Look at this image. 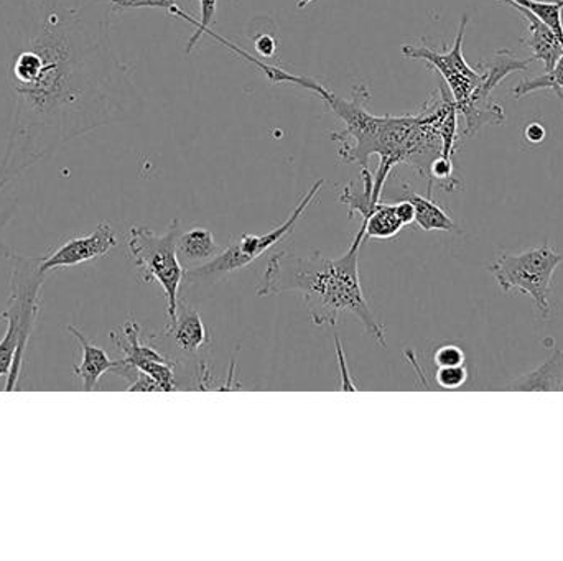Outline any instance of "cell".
<instances>
[{
	"instance_id": "6da1fadb",
	"label": "cell",
	"mask_w": 563,
	"mask_h": 561,
	"mask_svg": "<svg viewBox=\"0 0 563 561\" xmlns=\"http://www.w3.org/2000/svg\"><path fill=\"white\" fill-rule=\"evenodd\" d=\"M108 0H25L7 82L15 96L0 161V191L63 145L132 121L141 91L111 38Z\"/></svg>"
},
{
	"instance_id": "7a4b0ae2",
	"label": "cell",
	"mask_w": 563,
	"mask_h": 561,
	"mask_svg": "<svg viewBox=\"0 0 563 561\" xmlns=\"http://www.w3.org/2000/svg\"><path fill=\"white\" fill-rule=\"evenodd\" d=\"M363 243L364 224L361 223L353 243L338 259L320 253L300 256L280 250L271 257L256 295L264 299L288 292L300 293L314 326L338 325L343 313H351L377 345L386 346V332L374 318L361 287L360 250Z\"/></svg>"
},
{
	"instance_id": "3957f363",
	"label": "cell",
	"mask_w": 563,
	"mask_h": 561,
	"mask_svg": "<svg viewBox=\"0 0 563 561\" xmlns=\"http://www.w3.org/2000/svg\"><path fill=\"white\" fill-rule=\"evenodd\" d=\"M247 61L261 69L266 78L273 82H290L314 92L318 98L323 99L324 104L334 112L338 119L344 124L343 131L333 132L331 141L340 144L341 160L344 164H357L361 168H367L371 155H377L379 148V132L383 117L367 112L366 102L369 101V89L364 85L353 89V98H340L327 86L307 76L291 75L277 66L266 65L260 61L254 55L247 56Z\"/></svg>"
},
{
	"instance_id": "277c9868",
	"label": "cell",
	"mask_w": 563,
	"mask_h": 561,
	"mask_svg": "<svg viewBox=\"0 0 563 561\" xmlns=\"http://www.w3.org/2000/svg\"><path fill=\"white\" fill-rule=\"evenodd\" d=\"M45 273L40 272L38 260L16 257L12 272L9 306L2 313L7 329L0 338V378H7L5 391L15 389L22 372L26 345L38 316V296Z\"/></svg>"
},
{
	"instance_id": "5b68a950",
	"label": "cell",
	"mask_w": 563,
	"mask_h": 561,
	"mask_svg": "<svg viewBox=\"0 0 563 561\" xmlns=\"http://www.w3.org/2000/svg\"><path fill=\"white\" fill-rule=\"evenodd\" d=\"M180 221L174 220L165 233H155L145 226H132L128 236V249L135 266L144 273L147 283L157 282L167 299V322L177 316L180 287L185 280L184 263L178 256Z\"/></svg>"
},
{
	"instance_id": "8992f818",
	"label": "cell",
	"mask_w": 563,
	"mask_h": 561,
	"mask_svg": "<svg viewBox=\"0 0 563 561\" xmlns=\"http://www.w3.org/2000/svg\"><path fill=\"white\" fill-rule=\"evenodd\" d=\"M562 263L563 254L544 243L542 246L531 247L522 253L501 250L489 262L488 270L501 287L503 292L519 290L531 296L536 310L545 319L552 312L551 299L555 270Z\"/></svg>"
},
{
	"instance_id": "52a82bcc",
	"label": "cell",
	"mask_w": 563,
	"mask_h": 561,
	"mask_svg": "<svg viewBox=\"0 0 563 561\" xmlns=\"http://www.w3.org/2000/svg\"><path fill=\"white\" fill-rule=\"evenodd\" d=\"M323 184L324 180H318L317 183L305 193V197L298 201L290 216H288L280 226H277L276 229L269 231V233L266 234H243V236L234 239L227 249L221 250L217 257L208 260L203 266L187 270V272H185V282H187L188 285L220 282L224 277L231 276V273L238 272V270L246 269L250 263L260 259L263 254L273 249V247L282 243L285 237L290 236L291 231L297 226L298 221L303 216L311 201L320 193Z\"/></svg>"
},
{
	"instance_id": "ba28073f",
	"label": "cell",
	"mask_w": 563,
	"mask_h": 561,
	"mask_svg": "<svg viewBox=\"0 0 563 561\" xmlns=\"http://www.w3.org/2000/svg\"><path fill=\"white\" fill-rule=\"evenodd\" d=\"M534 58H518L509 49H499L492 59L479 63L476 68L482 71L483 78L478 88L473 92L468 104L460 111L465 117V137H473L485 125H503L506 121L505 109L501 104L492 101L493 91L515 72L526 71Z\"/></svg>"
},
{
	"instance_id": "9c48e42d",
	"label": "cell",
	"mask_w": 563,
	"mask_h": 561,
	"mask_svg": "<svg viewBox=\"0 0 563 561\" xmlns=\"http://www.w3.org/2000/svg\"><path fill=\"white\" fill-rule=\"evenodd\" d=\"M470 16L463 15L460 20L459 32H456L455 43L449 52H435L423 45H406L402 46V55L410 59H422L429 63L435 71L440 72L453 101H455L456 109L462 111L473 92L478 88L483 75L478 68H473L468 65L465 56H463V40H465L466 26H468Z\"/></svg>"
},
{
	"instance_id": "30bf717a",
	"label": "cell",
	"mask_w": 563,
	"mask_h": 561,
	"mask_svg": "<svg viewBox=\"0 0 563 561\" xmlns=\"http://www.w3.org/2000/svg\"><path fill=\"white\" fill-rule=\"evenodd\" d=\"M111 338L124 352V369H135L147 375L161 391L172 392L178 388L175 361L141 341V325L135 319H129L122 326V333L112 332Z\"/></svg>"
},
{
	"instance_id": "8fae6325",
	"label": "cell",
	"mask_w": 563,
	"mask_h": 561,
	"mask_svg": "<svg viewBox=\"0 0 563 561\" xmlns=\"http://www.w3.org/2000/svg\"><path fill=\"white\" fill-rule=\"evenodd\" d=\"M115 246H118V239L114 231L108 223H101L88 236L73 237L55 253L43 257L38 260V269L46 276L49 270L59 269V267H75L104 257Z\"/></svg>"
},
{
	"instance_id": "7c38bea8",
	"label": "cell",
	"mask_w": 563,
	"mask_h": 561,
	"mask_svg": "<svg viewBox=\"0 0 563 561\" xmlns=\"http://www.w3.org/2000/svg\"><path fill=\"white\" fill-rule=\"evenodd\" d=\"M164 336L170 338L177 349L187 355H197L200 349L207 348L211 343L200 313L184 300H178L177 316L172 322H167Z\"/></svg>"
},
{
	"instance_id": "4fadbf2b",
	"label": "cell",
	"mask_w": 563,
	"mask_h": 561,
	"mask_svg": "<svg viewBox=\"0 0 563 561\" xmlns=\"http://www.w3.org/2000/svg\"><path fill=\"white\" fill-rule=\"evenodd\" d=\"M511 7L521 13L522 20L526 22V33L522 36V43L531 49L532 58L538 59V61L544 65L545 72L551 71L563 56L561 36L548 23L538 19L534 13L519 5Z\"/></svg>"
},
{
	"instance_id": "5bb4252c",
	"label": "cell",
	"mask_w": 563,
	"mask_h": 561,
	"mask_svg": "<svg viewBox=\"0 0 563 561\" xmlns=\"http://www.w3.org/2000/svg\"><path fill=\"white\" fill-rule=\"evenodd\" d=\"M68 332L75 336L76 341L81 346L82 358L81 362L75 368V375L81 379L82 391H95L106 372L124 369L122 359L115 361V359L109 358L104 349L89 341L76 326L69 325Z\"/></svg>"
},
{
	"instance_id": "9a60e30c",
	"label": "cell",
	"mask_w": 563,
	"mask_h": 561,
	"mask_svg": "<svg viewBox=\"0 0 563 561\" xmlns=\"http://www.w3.org/2000/svg\"><path fill=\"white\" fill-rule=\"evenodd\" d=\"M397 200H407L412 203L413 211H416V221L413 223L422 231H443V233H453L459 231L455 221L452 220L449 213L442 206L433 201L432 197H422L416 193L409 184L404 183L400 187Z\"/></svg>"
},
{
	"instance_id": "2e32d148",
	"label": "cell",
	"mask_w": 563,
	"mask_h": 561,
	"mask_svg": "<svg viewBox=\"0 0 563 561\" xmlns=\"http://www.w3.org/2000/svg\"><path fill=\"white\" fill-rule=\"evenodd\" d=\"M563 388V351L554 348L551 358L529 374L522 375L511 385L512 391H562Z\"/></svg>"
},
{
	"instance_id": "e0dca14e",
	"label": "cell",
	"mask_w": 563,
	"mask_h": 561,
	"mask_svg": "<svg viewBox=\"0 0 563 561\" xmlns=\"http://www.w3.org/2000/svg\"><path fill=\"white\" fill-rule=\"evenodd\" d=\"M177 249L178 256L185 262H205L221 253L213 233L205 227H194V229L180 233Z\"/></svg>"
},
{
	"instance_id": "ac0fdd59",
	"label": "cell",
	"mask_w": 563,
	"mask_h": 561,
	"mask_svg": "<svg viewBox=\"0 0 563 561\" xmlns=\"http://www.w3.org/2000/svg\"><path fill=\"white\" fill-rule=\"evenodd\" d=\"M364 224V240L367 239H393L402 231L404 223L397 216L396 203H377L373 210L361 217Z\"/></svg>"
},
{
	"instance_id": "d6986e66",
	"label": "cell",
	"mask_w": 563,
	"mask_h": 561,
	"mask_svg": "<svg viewBox=\"0 0 563 561\" xmlns=\"http://www.w3.org/2000/svg\"><path fill=\"white\" fill-rule=\"evenodd\" d=\"M498 2L519 5L534 13L561 36L563 43V0H498Z\"/></svg>"
},
{
	"instance_id": "ffe728a7",
	"label": "cell",
	"mask_w": 563,
	"mask_h": 561,
	"mask_svg": "<svg viewBox=\"0 0 563 561\" xmlns=\"http://www.w3.org/2000/svg\"><path fill=\"white\" fill-rule=\"evenodd\" d=\"M198 2H200V20H195L194 16L188 15L180 7H175V9L170 10L172 15L187 20L188 23H191L197 29L194 35L188 38L187 48H185L187 55L194 52L201 36L207 35L208 30L217 22L218 0H198Z\"/></svg>"
},
{
	"instance_id": "44dd1931",
	"label": "cell",
	"mask_w": 563,
	"mask_h": 561,
	"mask_svg": "<svg viewBox=\"0 0 563 561\" xmlns=\"http://www.w3.org/2000/svg\"><path fill=\"white\" fill-rule=\"evenodd\" d=\"M542 89H551L563 102V56L551 71L538 76V78L526 79V81L519 82L512 89V94H515L516 99H522L526 96L532 94V92L542 91Z\"/></svg>"
},
{
	"instance_id": "7402d4cb",
	"label": "cell",
	"mask_w": 563,
	"mask_h": 561,
	"mask_svg": "<svg viewBox=\"0 0 563 561\" xmlns=\"http://www.w3.org/2000/svg\"><path fill=\"white\" fill-rule=\"evenodd\" d=\"M435 381L440 389L455 391V389L463 388L465 382L468 381V368H466V364L437 368Z\"/></svg>"
},
{
	"instance_id": "603a6c76",
	"label": "cell",
	"mask_w": 563,
	"mask_h": 561,
	"mask_svg": "<svg viewBox=\"0 0 563 561\" xmlns=\"http://www.w3.org/2000/svg\"><path fill=\"white\" fill-rule=\"evenodd\" d=\"M433 362L437 368H446V366H460L465 364L466 358L465 352L460 346L456 345H443L437 349L433 355Z\"/></svg>"
},
{
	"instance_id": "cb8c5ba5",
	"label": "cell",
	"mask_w": 563,
	"mask_h": 561,
	"mask_svg": "<svg viewBox=\"0 0 563 561\" xmlns=\"http://www.w3.org/2000/svg\"><path fill=\"white\" fill-rule=\"evenodd\" d=\"M334 348H336L338 364H340L341 371V389L343 391L356 392L357 388L354 385L353 379H351L350 369H347L346 356H344L343 345H341L340 338L334 335Z\"/></svg>"
},
{
	"instance_id": "d4e9b609",
	"label": "cell",
	"mask_w": 563,
	"mask_h": 561,
	"mask_svg": "<svg viewBox=\"0 0 563 561\" xmlns=\"http://www.w3.org/2000/svg\"><path fill=\"white\" fill-rule=\"evenodd\" d=\"M256 49L261 56H273L276 53V40L271 35L261 36L256 42Z\"/></svg>"
},
{
	"instance_id": "484cf974",
	"label": "cell",
	"mask_w": 563,
	"mask_h": 561,
	"mask_svg": "<svg viewBox=\"0 0 563 561\" xmlns=\"http://www.w3.org/2000/svg\"><path fill=\"white\" fill-rule=\"evenodd\" d=\"M525 137L528 138V142H531V144H541L545 137V128L542 127L541 124H538V122H534V124L528 125V128H526Z\"/></svg>"
},
{
	"instance_id": "4316f807",
	"label": "cell",
	"mask_w": 563,
	"mask_h": 561,
	"mask_svg": "<svg viewBox=\"0 0 563 561\" xmlns=\"http://www.w3.org/2000/svg\"><path fill=\"white\" fill-rule=\"evenodd\" d=\"M10 217H12V210L3 211L0 214V250H5V244H3L2 234L3 229H5L7 223H9Z\"/></svg>"
},
{
	"instance_id": "83f0119b",
	"label": "cell",
	"mask_w": 563,
	"mask_h": 561,
	"mask_svg": "<svg viewBox=\"0 0 563 561\" xmlns=\"http://www.w3.org/2000/svg\"><path fill=\"white\" fill-rule=\"evenodd\" d=\"M562 391H563V388H562Z\"/></svg>"
}]
</instances>
